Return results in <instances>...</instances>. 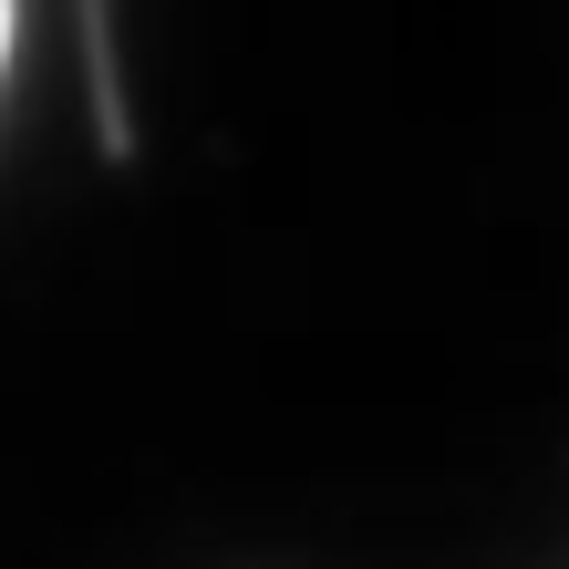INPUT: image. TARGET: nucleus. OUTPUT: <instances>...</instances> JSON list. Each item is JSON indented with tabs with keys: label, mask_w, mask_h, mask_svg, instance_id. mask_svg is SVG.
I'll use <instances>...</instances> for the list:
<instances>
[{
	"label": "nucleus",
	"mask_w": 569,
	"mask_h": 569,
	"mask_svg": "<svg viewBox=\"0 0 569 569\" xmlns=\"http://www.w3.org/2000/svg\"><path fill=\"white\" fill-rule=\"evenodd\" d=\"M11 52H21V0H0V83H11Z\"/></svg>",
	"instance_id": "nucleus-1"
}]
</instances>
